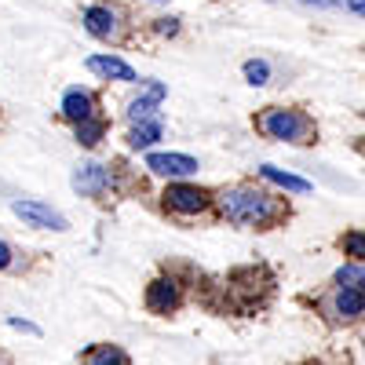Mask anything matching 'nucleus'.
<instances>
[{"mask_svg":"<svg viewBox=\"0 0 365 365\" xmlns=\"http://www.w3.org/2000/svg\"><path fill=\"white\" fill-rule=\"evenodd\" d=\"M220 212L230 223H249V227H263L278 216V205L267 194L256 190H223L220 194Z\"/></svg>","mask_w":365,"mask_h":365,"instance_id":"f257e3e1","label":"nucleus"},{"mask_svg":"<svg viewBox=\"0 0 365 365\" xmlns=\"http://www.w3.org/2000/svg\"><path fill=\"white\" fill-rule=\"evenodd\" d=\"M259 128L270 139H282V143H307L311 135V120L303 117L299 110H267L259 117Z\"/></svg>","mask_w":365,"mask_h":365,"instance_id":"f03ea898","label":"nucleus"},{"mask_svg":"<svg viewBox=\"0 0 365 365\" xmlns=\"http://www.w3.org/2000/svg\"><path fill=\"white\" fill-rule=\"evenodd\" d=\"M11 212H15L22 223H29V227H41V230H70V220L63 216V212H55L51 205H44V201H15Z\"/></svg>","mask_w":365,"mask_h":365,"instance_id":"7ed1b4c3","label":"nucleus"},{"mask_svg":"<svg viewBox=\"0 0 365 365\" xmlns=\"http://www.w3.org/2000/svg\"><path fill=\"white\" fill-rule=\"evenodd\" d=\"M165 205L179 216H194V212H205L208 208V194L201 187H187V182H172L165 190Z\"/></svg>","mask_w":365,"mask_h":365,"instance_id":"20e7f679","label":"nucleus"},{"mask_svg":"<svg viewBox=\"0 0 365 365\" xmlns=\"http://www.w3.org/2000/svg\"><path fill=\"white\" fill-rule=\"evenodd\" d=\"M146 168L154 175H168V179H187L197 172V161L187 158V154H150L146 158Z\"/></svg>","mask_w":365,"mask_h":365,"instance_id":"39448f33","label":"nucleus"},{"mask_svg":"<svg viewBox=\"0 0 365 365\" xmlns=\"http://www.w3.org/2000/svg\"><path fill=\"white\" fill-rule=\"evenodd\" d=\"M179 285L172 278H158V282H150L146 289V307L154 311V314H172L179 307Z\"/></svg>","mask_w":365,"mask_h":365,"instance_id":"423d86ee","label":"nucleus"},{"mask_svg":"<svg viewBox=\"0 0 365 365\" xmlns=\"http://www.w3.org/2000/svg\"><path fill=\"white\" fill-rule=\"evenodd\" d=\"M88 70L99 73V77H106V81H125V84L139 81L135 70L125 63V58H113V55H91V58H88Z\"/></svg>","mask_w":365,"mask_h":365,"instance_id":"0eeeda50","label":"nucleus"},{"mask_svg":"<svg viewBox=\"0 0 365 365\" xmlns=\"http://www.w3.org/2000/svg\"><path fill=\"white\" fill-rule=\"evenodd\" d=\"M110 187V175H106V168L103 165H81L77 172H73V190H81V194H103Z\"/></svg>","mask_w":365,"mask_h":365,"instance_id":"6e6552de","label":"nucleus"},{"mask_svg":"<svg viewBox=\"0 0 365 365\" xmlns=\"http://www.w3.org/2000/svg\"><path fill=\"white\" fill-rule=\"evenodd\" d=\"M63 117L66 120H88V117H96V99L88 96L84 88H70L66 96H63Z\"/></svg>","mask_w":365,"mask_h":365,"instance_id":"1a4fd4ad","label":"nucleus"},{"mask_svg":"<svg viewBox=\"0 0 365 365\" xmlns=\"http://www.w3.org/2000/svg\"><path fill=\"white\" fill-rule=\"evenodd\" d=\"M84 26H88V34H91V37H110L113 29H117V15H113L110 8L96 4V8H88V11H84Z\"/></svg>","mask_w":365,"mask_h":365,"instance_id":"9d476101","label":"nucleus"},{"mask_svg":"<svg viewBox=\"0 0 365 365\" xmlns=\"http://www.w3.org/2000/svg\"><path fill=\"white\" fill-rule=\"evenodd\" d=\"M161 120H135V128L128 132V146L132 150H146V146H154L161 139Z\"/></svg>","mask_w":365,"mask_h":365,"instance_id":"9b49d317","label":"nucleus"},{"mask_svg":"<svg viewBox=\"0 0 365 365\" xmlns=\"http://www.w3.org/2000/svg\"><path fill=\"white\" fill-rule=\"evenodd\" d=\"M84 365H132V358L113 344H99L84 354Z\"/></svg>","mask_w":365,"mask_h":365,"instance_id":"f8f14e48","label":"nucleus"},{"mask_svg":"<svg viewBox=\"0 0 365 365\" xmlns=\"http://www.w3.org/2000/svg\"><path fill=\"white\" fill-rule=\"evenodd\" d=\"M161 99H165V84H150L146 96H143V99H135V103L128 106V117H132V120H150V113L158 110V103H161Z\"/></svg>","mask_w":365,"mask_h":365,"instance_id":"ddd939ff","label":"nucleus"},{"mask_svg":"<svg viewBox=\"0 0 365 365\" xmlns=\"http://www.w3.org/2000/svg\"><path fill=\"white\" fill-rule=\"evenodd\" d=\"M336 311H340L344 318H358V314L365 311V289H358V285H344L340 296H336Z\"/></svg>","mask_w":365,"mask_h":365,"instance_id":"4468645a","label":"nucleus"},{"mask_svg":"<svg viewBox=\"0 0 365 365\" xmlns=\"http://www.w3.org/2000/svg\"><path fill=\"white\" fill-rule=\"evenodd\" d=\"M259 175H263L267 182H278V187L292 190V194H307V190H311V182H307V179H299V175H289V172L274 168V165H263V168H259Z\"/></svg>","mask_w":365,"mask_h":365,"instance_id":"2eb2a0df","label":"nucleus"},{"mask_svg":"<svg viewBox=\"0 0 365 365\" xmlns=\"http://www.w3.org/2000/svg\"><path fill=\"white\" fill-rule=\"evenodd\" d=\"M103 132H106V125H103V120H96V117L77 120V143H81V146H99Z\"/></svg>","mask_w":365,"mask_h":365,"instance_id":"dca6fc26","label":"nucleus"},{"mask_svg":"<svg viewBox=\"0 0 365 365\" xmlns=\"http://www.w3.org/2000/svg\"><path fill=\"white\" fill-rule=\"evenodd\" d=\"M245 77H249V84H267L270 66L263 63V58H249V63H245Z\"/></svg>","mask_w":365,"mask_h":365,"instance_id":"f3484780","label":"nucleus"},{"mask_svg":"<svg viewBox=\"0 0 365 365\" xmlns=\"http://www.w3.org/2000/svg\"><path fill=\"white\" fill-rule=\"evenodd\" d=\"M344 249H347V256H354L358 263H365V234H347L344 237Z\"/></svg>","mask_w":365,"mask_h":365,"instance_id":"a211bd4d","label":"nucleus"},{"mask_svg":"<svg viewBox=\"0 0 365 365\" xmlns=\"http://www.w3.org/2000/svg\"><path fill=\"white\" fill-rule=\"evenodd\" d=\"M11 259H15L11 245H8V241H0V270H8V267H11Z\"/></svg>","mask_w":365,"mask_h":365,"instance_id":"6ab92c4d","label":"nucleus"},{"mask_svg":"<svg viewBox=\"0 0 365 365\" xmlns=\"http://www.w3.org/2000/svg\"><path fill=\"white\" fill-rule=\"evenodd\" d=\"M158 29H161V34H168V37H172L175 29H179V22H175V19H158Z\"/></svg>","mask_w":365,"mask_h":365,"instance_id":"aec40b11","label":"nucleus"},{"mask_svg":"<svg viewBox=\"0 0 365 365\" xmlns=\"http://www.w3.org/2000/svg\"><path fill=\"white\" fill-rule=\"evenodd\" d=\"M8 325H11V329H22V332H37V325H29V322H22V318H11Z\"/></svg>","mask_w":365,"mask_h":365,"instance_id":"412c9836","label":"nucleus"},{"mask_svg":"<svg viewBox=\"0 0 365 365\" xmlns=\"http://www.w3.org/2000/svg\"><path fill=\"white\" fill-rule=\"evenodd\" d=\"M347 8H351L354 15H365V0H347Z\"/></svg>","mask_w":365,"mask_h":365,"instance_id":"4be33fe9","label":"nucleus"},{"mask_svg":"<svg viewBox=\"0 0 365 365\" xmlns=\"http://www.w3.org/2000/svg\"><path fill=\"white\" fill-rule=\"evenodd\" d=\"M361 285H365V278H361Z\"/></svg>","mask_w":365,"mask_h":365,"instance_id":"5701e85b","label":"nucleus"}]
</instances>
